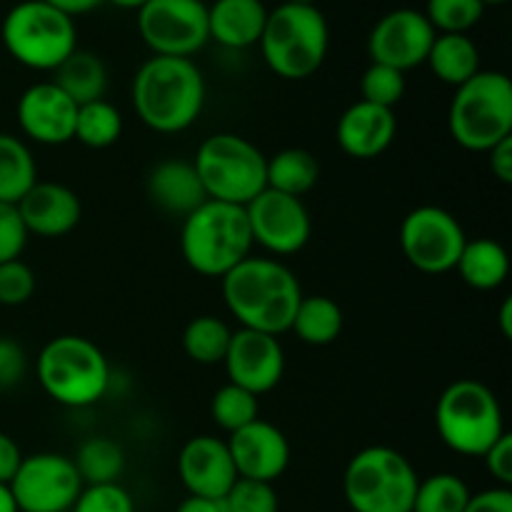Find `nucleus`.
<instances>
[{
	"mask_svg": "<svg viewBox=\"0 0 512 512\" xmlns=\"http://www.w3.org/2000/svg\"><path fill=\"white\" fill-rule=\"evenodd\" d=\"M73 465L83 485L118 483L125 470V453L115 440L98 435V438H88L80 445Z\"/></svg>",
	"mask_w": 512,
	"mask_h": 512,
	"instance_id": "obj_31",
	"label": "nucleus"
},
{
	"mask_svg": "<svg viewBox=\"0 0 512 512\" xmlns=\"http://www.w3.org/2000/svg\"><path fill=\"white\" fill-rule=\"evenodd\" d=\"M485 5H503V3H508V0H483Z\"/></svg>",
	"mask_w": 512,
	"mask_h": 512,
	"instance_id": "obj_52",
	"label": "nucleus"
},
{
	"mask_svg": "<svg viewBox=\"0 0 512 512\" xmlns=\"http://www.w3.org/2000/svg\"><path fill=\"white\" fill-rule=\"evenodd\" d=\"M38 183V165L28 143L18 135L0 133V203L18 200Z\"/></svg>",
	"mask_w": 512,
	"mask_h": 512,
	"instance_id": "obj_29",
	"label": "nucleus"
},
{
	"mask_svg": "<svg viewBox=\"0 0 512 512\" xmlns=\"http://www.w3.org/2000/svg\"><path fill=\"white\" fill-rule=\"evenodd\" d=\"M43 3L53 5V8L63 10L65 15L75 18V15L90 13V10H95L100 3H105V0H43Z\"/></svg>",
	"mask_w": 512,
	"mask_h": 512,
	"instance_id": "obj_47",
	"label": "nucleus"
},
{
	"mask_svg": "<svg viewBox=\"0 0 512 512\" xmlns=\"http://www.w3.org/2000/svg\"><path fill=\"white\" fill-rule=\"evenodd\" d=\"M418 483V473L403 453L370 445L350 458L343 495L353 512H413Z\"/></svg>",
	"mask_w": 512,
	"mask_h": 512,
	"instance_id": "obj_9",
	"label": "nucleus"
},
{
	"mask_svg": "<svg viewBox=\"0 0 512 512\" xmlns=\"http://www.w3.org/2000/svg\"><path fill=\"white\" fill-rule=\"evenodd\" d=\"M395 133H398L395 110L380 108L365 100L345 108L335 128L340 150L355 160H373L383 155L393 145Z\"/></svg>",
	"mask_w": 512,
	"mask_h": 512,
	"instance_id": "obj_21",
	"label": "nucleus"
},
{
	"mask_svg": "<svg viewBox=\"0 0 512 512\" xmlns=\"http://www.w3.org/2000/svg\"><path fill=\"white\" fill-rule=\"evenodd\" d=\"M175 512H228V508H225V500L188 495V498L178 505V510Z\"/></svg>",
	"mask_w": 512,
	"mask_h": 512,
	"instance_id": "obj_46",
	"label": "nucleus"
},
{
	"mask_svg": "<svg viewBox=\"0 0 512 512\" xmlns=\"http://www.w3.org/2000/svg\"><path fill=\"white\" fill-rule=\"evenodd\" d=\"M468 235L463 225L438 205H420L410 210L400 225V250L415 270L425 275H443L455 270Z\"/></svg>",
	"mask_w": 512,
	"mask_h": 512,
	"instance_id": "obj_11",
	"label": "nucleus"
},
{
	"mask_svg": "<svg viewBox=\"0 0 512 512\" xmlns=\"http://www.w3.org/2000/svg\"><path fill=\"white\" fill-rule=\"evenodd\" d=\"M235 473L245 480L275 483L290 465V443L278 425L268 420H253L228 440Z\"/></svg>",
	"mask_w": 512,
	"mask_h": 512,
	"instance_id": "obj_18",
	"label": "nucleus"
},
{
	"mask_svg": "<svg viewBox=\"0 0 512 512\" xmlns=\"http://www.w3.org/2000/svg\"><path fill=\"white\" fill-rule=\"evenodd\" d=\"M8 488L20 512H70L83 480L68 455L35 453L23 455Z\"/></svg>",
	"mask_w": 512,
	"mask_h": 512,
	"instance_id": "obj_13",
	"label": "nucleus"
},
{
	"mask_svg": "<svg viewBox=\"0 0 512 512\" xmlns=\"http://www.w3.org/2000/svg\"><path fill=\"white\" fill-rule=\"evenodd\" d=\"M265 65L283 80H305L328 58L330 28L318 5L280 3L268 10L258 40Z\"/></svg>",
	"mask_w": 512,
	"mask_h": 512,
	"instance_id": "obj_5",
	"label": "nucleus"
},
{
	"mask_svg": "<svg viewBox=\"0 0 512 512\" xmlns=\"http://www.w3.org/2000/svg\"><path fill=\"white\" fill-rule=\"evenodd\" d=\"M178 475L188 495L223 500L238 480L228 443L213 435H195L180 448Z\"/></svg>",
	"mask_w": 512,
	"mask_h": 512,
	"instance_id": "obj_19",
	"label": "nucleus"
},
{
	"mask_svg": "<svg viewBox=\"0 0 512 512\" xmlns=\"http://www.w3.org/2000/svg\"><path fill=\"white\" fill-rule=\"evenodd\" d=\"M20 463H23V453H20L18 443L8 433H0V485H10Z\"/></svg>",
	"mask_w": 512,
	"mask_h": 512,
	"instance_id": "obj_44",
	"label": "nucleus"
},
{
	"mask_svg": "<svg viewBox=\"0 0 512 512\" xmlns=\"http://www.w3.org/2000/svg\"><path fill=\"white\" fill-rule=\"evenodd\" d=\"M283 3H295V5H315L318 0H283Z\"/></svg>",
	"mask_w": 512,
	"mask_h": 512,
	"instance_id": "obj_51",
	"label": "nucleus"
},
{
	"mask_svg": "<svg viewBox=\"0 0 512 512\" xmlns=\"http://www.w3.org/2000/svg\"><path fill=\"white\" fill-rule=\"evenodd\" d=\"M463 283L473 290H498L510 275V255L498 240L475 238L468 240L455 265Z\"/></svg>",
	"mask_w": 512,
	"mask_h": 512,
	"instance_id": "obj_24",
	"label": "nucleus"
},
{
	"mask_svg": "<svg viewBox=\"0 0 512 512\" xmlns=\"http://www.w3.org/2000/svg\"><path fill=\"white\" fill-rule=\"evenodd\" d=\"M423 13L435 33L468 35L483 18L485 3L483 0H428Z\"/></svg>",
	"mask_w": 512,
	"mask_h": 512,
	"instance_id": "obj_35",
	"label": "nucleus"
},
{
	"mask_svg": "<svg viewBox=\"0 0 512 512\" xmlns=\"http://www.w3.org/2000/svg\"><path fill=\"white\" fill-rule=\"evenodd\" d=\"M35 375L53 403L65 408H90L110 388V363L103 350L83 335H58L40 348Z\"/></svg>",
	"mask_w": 512,
	"mask_h": 512,
	"instance_id": "obj_4",
	"label": "nucleus"
},
{
	"mask_svg": "<svg viewBox=\"0 0 512 512\" xmlns=\"http://www.w3.org/2000/svg\"><path fill=\"white\" fill-rule=\"evenodd\" d=\"M70 512H135V503L120 483L83 485Z\"/></svg>",
	"mask_w": 512,
	"mask_h": 512,
	"instance_id": "obj_38",
	"label": "nucleus"
},
{
	"mask_svg": "<svg viewBox=\"0 0 512 512\" xmlns=\"http://www.w3.org/2000/svg\"><path fill=\"white\" fill-rule=\"evenodd\" d=\"M258 413V395L248 393L233 383H225L223 388L215 390L213 400H210V415H213L215 425L228 435L238 433L240 428L258 420Z\"/></svg>",
	"mask_w": 512,
	"mask_h": 512,
	"instance_id": "obj_34",
	"label": "nucleus"
},
{
	"mask_svg": "<svg viewBox=\"0 0 512 512\" xmlns=\"http://www.w3.org/2000/svg\"><path fill=\"white\" fill-rule=\"evenodd\" d=\"M405 90H408L405 73L390 65L370 63L360 78V100L380 105V108L395 110V105L405 98Z\"/></svg>",
	"mask_w": 512,
	"mask_h": 512,
	"instance_id": "obj_36",
	"label": "nucleus"
},
{
	"mask_svg": "<svg viewBox=\"0 0 512 512\" xmlns=\"http://www.w3.org/2000/svg\"><path fill=\"white\" fill-rule=\"evenodd\" d=\"M18 213L30 235L63 238L78 228L80 218H83V205L68 185L38 180L18 200Z\"/></svg>",
	"mask_w": 512,
	"mask_h": 512,
	"instance_id": "obj_20",
	"label": "nucleus"
},
{
	"mask_svg": "<svg viewBox=\"0 0 512 512\" xmlns=\"http://www.w3.org/2000/svg\"><path fill=\"white\" fill-rule=\"evenodd\" d=\"M203 183L208 200L228 205H245L265 190L268 155L248 138L235 133H215L200 143L190 160Z\"/></svg>",
	"mask_w": 512,
	"mask_h": 512,
	"instance_id": "obj_10",
	"label": "nucleus"
},
{
	"mask_svg": "<svg viewBox=\"0 0 512 512\" xmlns=\"http://www.w3.org/2000/svg\"><path fill=\"white\" fill-rule=\"evenodd\" d=\"M28 228L18 213V205L0 203V263H8L23 255L28 245Z\"/></svg>",
	"mask_w": 512,
	"mask_h": 512,
	"instance_id": "obj_40",
	"label": "nucleus"
},
{
	"mask_svg": "<svg viewBox=\"0 0 512 512\" xmlns=\"http://www.w3.org/2000/svg\"><path fill=\"white\" fill-rule=\"evenodd\" d=\"M223 303L240 328L268 335L288 333L303 288L288 265L275 258H245L220 278Z\"/></svg>",
	"mask_w": 512,
	"mask_h": 512,
	"instance_id": "obj_1",
	"label": "nucleus"
},
{
	"mask_svg": "<svg viewBox=\"0 0 512 512\" xmlns=\"http://www.w3.org/2000/svg\"><path fill=\"white\" fill-rule=\"evenodd\" d=\"M28 370L25 350L15 340L0 338V390L18 385Z\"/></svg>",
	"mask_w": 512,
	"mask_h": 512,
	"instance_id": "obj_41",
	"label": "nucleus"
},
{
	"mask_svg": "<svg viewBox=\"0 0 512 512\" xmlns=\"http://www.w3.org/2000/svg\"><path fill=\"white\" fill-rule=\"evenodd\" d=\"M463 512H512V490L498 485V488L470 495Z\"/></svg>",
	"mask_w": 512,
	"mask_h": 512,
	"instance_id": "obj_43",
	"label": "nucleus"
},
{
	"mask_svg": "<svg viewBox=\"0 0 512 512\" xmlns=\"http://www.w3.org/2000/svg\"><path fill=\"white\" fill-rule=\"evenodd\" d=\"M145 188H148L150 200L163 213L178 215V218H188L195 208L208 200L190 160L170 158L153 165L148 180H145Z\"/></svg>",
	"mask_w": 512,
	"mask_h": 512,
	"instance_id": "obj_22",
	"label": "nucleus"
},
{
	"mask_svg": "<svg viewBox=\"0 0 512 512\" xmlns=\"http://www.w3.org/2000/svg\"><path fill=\"white\" fill-rule=\"evenodd\" d=\"M233 328L215 315H198L183 330V350L198 365H223Z\"/></svg>",
	"mask_w": 512,
	"mask_h": 512,
	"instance_id": "obj_30",
	"label": "nucleus"
},
{
	"mask_svg": "<svg viewBox=\"0 0 512 512\" xmlns=\"http://www.w3.org/2000/svg\"><path fill=\"white\" fill-rule=\"evenodd\" d=\"M498 323H500V333H503V338L510 340L512 338V300L510 298H505L503 305H500Z\"/></svg>",
	"mask_w": 512,
	"mask_h": 512,
	"instance_id": "obj_48",
	"label": "nucleus"
},
{
	"mask_svg": "<svg viewBox=\"0 0 512 512\" xmlns=\"http://www.w3.org/2000/svg\"><path fill=\"white\" fill-rule=\"evenodd\" d=\"M455 143L470 153H488L512 135V80L500 70H478L455 88L448 110Z\"/></svg>",
	"mask_w": 512,
	"mask_h": 512,
	"instance_id": "obj_6",
	"label": "nucleus"
},
{
	"mask_svg": "<svg viewBox=\"0 0 512 512\" xmlns=\"http://www.w3.org/2000/svg\"><path fill=\"white\" fill-rule=\"evenodd\" d=\"M205 105V78L193 58L153 55L133 78V108L140 123L155 133L188 130Z\"/></svg>",
	"mask_w": 512,
	"mask_h": 512,
	"instance_id": "obj_2",
	"label": "nucleus"
},
{
	"mask_svg": "<svg viewBox=\"0 0 512 512\" xmlns=\"http://www.w3.org/2000/svg\"><path fill=\"white\" fill-rule=\"evenodd\" d=\"M120 135H123V115L110 100L103 98L78 105L73 140L85 148L103 150L118 143Z\"/></svg>",
	"mask_w": 512,
	"mask_h": 512,
	"instance_id": "obj_32",
	"label": "nucleus"
},
{
	"mask_svg": "<svg viewBox=\"0 0 512 512\" xmlns=\"http://www.w3.org/2000/svg\"><path fill=\"white\" fill-rule=\"evenodd\" d=\"M138 33L153 55L193 58L210 40L205 0H148L138 8Z\"/></svg>",
	"mask_w": 512,
	"mask_h": 512,
	"instance_id": "obj_12",
	"label": "nucleus"
},
{
	"mask_svg": "<svg viewBox=\"0 0 512 512\" xmlns=\"http://www.w3.org/2000/svg\"><path fill=\"white\" fill-rule=\"evenodd\" d=\"M223 365L228 373V383L245 388L260 398L278 388L283 380L285 350L275 335L238 328L233 330Z\"/></svg>",
	"mask_w": 512,
	"mask_h": 512,
	"instance_id": "obj_16",
	"label": "nucleus"
},
{
	"mask_svg": "<svg viewBox=\"0 0 512 512\" xmlns=\"http://www.w3.org/2000/svg\"><path fill=\"white\" fill-rule=\"evenodd\" d=\"M253 243L263 245L273 255H295L310 243L313 218L303 198L275 193L265 188L245 205Z\"/></svg>",
	"mask_w": 512,
	"mask_h": 512,
	"instance_id": "obj_14",
	"label": "nucleus"
},
{
	"mask_svg": "<svg viewBox=\"0 0 512 512\" xmlns=\"http://www.w3.org/2000/svg\"><path fill=\"white\" fill-rule=\"evenodd\" d=\"M435 35L438 33L425 18L423 10H390L373 25L368 35L370 63L390 65L400 73H408V70L418 68L428 60Z\"/></svg>",
	"mask_w": 512,
	"mask_h": 512,
	"instance_id": "obj_15",
	"label": "nucleus"
},
{
	"mask_svg": "<svg viewBox=\"0 0 512 512\" xmlns=\"http://www.w3.org/2000/svg\"><path fill=\"white\" fill-rule=\"evenodd\" d=\"M425 63L430 65L435 78L445 85L460 88L468 83L480 68V50L475 40L465 33H438Z\"/></svg>",
	"mask_w": 512,
	"mask_h": 512,
	"instance_id": "obj_25",
	"label": "nucleus"
},
{
	"mask_svg": "<svg viewBox=\"0 0 512 512\" xmlns=\"http://www.w3.org/2000/svg\"><path fill=\"white\" fill-rule=\"evenodd\" d=\"M53 83L73 100L75 105L93 103L105 98L108 88V68L90 50H75L53 70Z\"/></svg>",
	"mask_w": 512,
	"mask_h": 512,
	"instance_id": "obj_26",
	"label": "nucleus"
},
{
	"mask_svg": "<svg viewBox=\"0 0 512 512\" xmlns=\"http://www.w3.org/2000/svg\"><path fill=\"white\" fill-rule=\"evenodd\" d=\"M265 20L268 8L263 0H213L208 5L210 40L230 50L258 45Z\"/></svg>",
	"mask_w": 512,
	"mask_h": 512,
	"instance_id": "obj_23",
	"label": "nucleus"
},
{
	"mask_svg": "<svg viewBox=\"0 0 512 512\" xmlns=\"http://www.w3.org/2000/svg\"><path fill=\"white\" fill-rule=\"evenodd\" d=\"M35 293V273L25 260L15 258L0 263V305L18 308L25 305Z\"/></svg>",
	"mask_w": 512,
	"mask_h": 512,
	"instance_id": "obj_39",
	"label": "nucleus"
},
{
	"mask_svg": "<svg viewBox=\"0 0 512 512\" xmlns=\"http://www.w3.org/2000/svg\"><path fill=\"white\" fill-rule=\"evenodd\" d=\"M470 495L473 493L460 475L435 473L418 483L413 512H463Z\"/></svg>",
	"mask_w": 512,
	"mask_h": 512,
	"instance_id": "obj_33",
	"label": "nucleus"
},
{
	"mask_svg": "<svg viewBox=\"0 0 512 512\" xmlns=\"http://www.w3.org/2000/svg\"><path fill=\"white\" fill-rule=\"evenodd\" d=\"M228 512H280V500L273 483L238 478L225 495Z\"/></svg>",
	"mask_w": 512,
	"mask_h": 512,
	"instance_id": "obj_37",
	"label": "nucleus"
},
{
	"mask_svg": "<svg viewBox=\"0 0 512 512\" xmlns=\"http://www.w3.org/2000/svg\"><path fill=\"white\" fill-rule=\"evenodd\" d=\"M483 463L488 473L498 480L500 488L512 485V435L505 433L488 453L483 455Z\"/></svg>",
	"mask_w": 512,
	"mask_h": 512,
	"instance_id": "obj_42",
	"label": "nucleus"
},
{
	"mask_svg": "<svg viewBox=\"0 0 512 512\" xmlns=\"http://www.w3.org/2000/svg\"><path fill=\"white\" fill-rule=\"evenodd\" d=\"M318 178V158L305 148L278 150L265 163V188L275 190V193L303 198L318 185Z\"/></svg>",
	"mask_w": 512,
	"mask_h": 512,
	"instance_id": "obj_27",
	"label": "nucleus"
},
{
	"mask_svg": "<svg viewBox=\"0 0 512 512\" xmlns=\"http://www.w3.org/2000/svg\"><path fill=\"white\" fill-rule=\"evenodd\" d=\"M0 38L15 63L40 73H53L78 50L75 18L43 0H20L5 13Z\"/></svg>",
	"mask_w": 512,
	"mask_h": 512,
	"instance_id": "obj_8",
	"label": "nucleus"
},
{
	"mask_svg": "<svg viewBox=\"0 0 512 512\" xmlns=\"http://www.w3.org/2000/svg\"><path fill=\"white\" fill-rule=\"evenodd\" d=\"M18 125L23 135L40 145H65L73 140L78 105L53 83H33L18 100Z\"/></svg>",
	"mask_w": 512,
	"mask_h": 512,
	"instance_id": "obj_17",
	"label": "nucleus"
},
{
	"mask_svg": "<svg viewBox=\"0 0 512 512\" xmlns=\"http://www.w3.org/2000/svg\"><path fill=\"white\" fill-rule=\"evenodd\" d=\"M300 343L323 348L343 333V310L328 295H303L290 325Z\"/></svg>",
	"mask_w": 512,
	"mask_h": 512,
	"instance_id": "obj_28",
	"label": "nucleus"
},
{
	"mask_svg": "<svg viewBox=\"0 0 512 512\" xmlns=\"http://www.w3.org/2000/svg\"><path fill=\"white\" fill-rule=\"evenodd\" d=\"M108 3L118 5V8H123V10H138V8H143L148 0H108Z\"/></svg>",
	"mask_w": 512,
	"mask_h": 512,
	"instance_id": "obj_50",
	"label": "nucleus"
},
{
	"mask_svg": "<svg viewBox=\"0 0 512 512\" xmlns=\"http://www.w3.org/2000/svg\"><path fill=\"white\" fill-rule=\"evenodd\" d=\"M488 163L490 170H493L495 178L500 183L510 185L512 183V135L505 138L503 143H498L495 148L488 150Z\"/></svg>",
	"mask_w": 512,
	"mask_h": 512,
	"instance_id": "obj_45",
	"label": "nucleus"
},
{
	"mask_svg": "<svg viewBox=\"0 0 512 512\" xmlns=\"http://www.w3.org/2000/svg\"><path fill=\"white\" fill-rule=\"evenodd\" d=\"M435 430L453 453L483 458L508 430L493 390L480 380H455L435 405Z\"/></svg>",
	"mask_w": 512,
	"mask_h": 512,
	"instance_id": "obj_7",
	"label": "nucleus"
},
{
	"mask_svg": "<svg viewBox=\"0 0 512 512\" xmlns=\"http://www.w3.org/2000/svg\"><path fill=\"white\" fill-rule=\"evenodd\" d=\"M0 512H20L8 485H0Z\"/></svg>",
	"mask_w": 512,
	"mask_h": 512,
	"instance_id": "obj_49",
	"label": "nucleus"
},
{
	"mask_svg": "<svg viewBox=\"0 0 512 512\" xmlns=\"http://www.w3.org/2000/svg\"><path fill=\"white\" fill-rule=\"evenodd\" d=\"M248 215L240 205L205 200L180 228V253L203 278H223L235 265L253 255Z\"/></svg>",
	"mask_w": 512,
	"mask_h": 512,
	"instance_id": "obj_3",
	"label": "nucleus"
}]
</instances>
